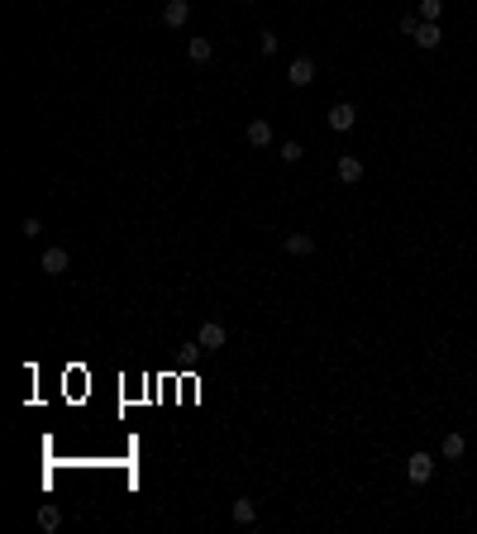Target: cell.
Masks as SVG:
<instances>
[{"label":"cell","mask_w":477,"mask_h":534,"mask_svg":"<svg viewBox=\"0 0 477 534\" xmlns=\"http://www.w3.org/2000/svg\"><path fill=\"white\" fill-rule=\"evenodd\" d=\"M325 120H330L334 134H349V129L358 125V105H353V100H339V105H330V115H325Z\"/></svg>","instance_id":"obj_1"},{"label":"cell","mask_w":477,"mask_h":534,"mask_svg":"<svg viewBox=\"0 0 477 534\" xmlns=\"http://www.w3.org/2000/svg\"><path fill=\"white\" fill-rule=\"evenodd\" d=\"M220 344H229V334H224L220 320H206L201 330H196V348H206V353H215Z\"/></svg>","instance_id":"obj_2"},{"label":"cell","mask_w":477,"mask_h":534,"mask_svg":"<svg viewBox=\"0 0 477 534\" xmlns=\"http://www.w3.org/2000/svg\"><path fill=\"white\" fill-rule=\"evenodd\" d=\"M406 477H411V487H425L429 477H434V458L429 454H411L406 458Z\"/></svg>","instance_id":"obj_3"},{"label":"cell","mask_w":477,"mask_h":534,"mask_svg":"<svg viewBox=\"0 0 477 534\" xmlns=\"http://www.w3.org/2000/svg\"><path fill=\"white\" fill-rule=\"evenodd\" d=\"M415 48H425V53H434V48L444 43V29L434 24V19H420V29H415V38H411Z\"/></svg>","instance_id":"obj_4"},{"label":"cell","mask_w":477,"mask_h":534,"mask_svg":"<svg viewBox=\"0 0 477 534\" xmlns=\"http://www.w3.org/2000/svg\"><path fill=\"white\" fill-rule=\"evenodd\" d=\"M286 81H291V86H310V81H315V58H291Z\"/></svg>","instance_id":"obj_5"},{"label":"cell","mask_w":477,"mask_h":534,"mask_svg":"<svg viewBox=\"0 0 477 534\" xmlns=\"http://www.w3.org/2000/svg\"><path fill=\"white\" fill-rule=\"evenodd\" d=\"M38 267H43L48 277H63L67 267H72V258H67V248H43V258H38Z\"/></svg>","instance_id":"obj_6"},{"label":"cell","mask_w":477,"mask_h":534,"mask_svg":"<svg viewBox=\"0 0 477 534\" xmlns=\"http://www.w3.org/2000/svg\"><path fill=\"white\" fill-rule=\"evenodd\" d=\"M187 19H191V0H167V5H162V24H167V29H182Z\"/></svg>","instance_id":"obj_7"},{"label":"cell","mask_w":477,"mask_h":534,"mask_svg":"<svg viewBox=\"0 0 477 534\" xmlns=\"http://www.w3.org/2000/svg\"><path fill=\"white\" fill-rule=\"evenodd\" d=\"M339 182H344V187H353V182H363V162H358L353 153H344V157H339Z\"/></svg>","instance_id":"obj_8"},{"label":"cell","mask_w":477,"mask_h":534,"mask_svg":"<svg viewBox=\"0 0 477 534\" xmlns=\"http://www.w3.org/2000/svg\"><path fill=\"white\" fill-rule=\"evenodd\" d=\"M286 253H291V258H305V253H315V239L305 234V229H296V234H286Z\"/></svg>","instance_id":"obj_9"},{"label":"cell","mask_w":477,"mask_h":534,"mask_svg":"<svg viewBox=\"0 0 477 534\" xmlns=\"http://www.w3.org/2000/svg\"><path fill=\"white\" fill-rule=\"evenodd\" d=\"M243 139L253 143V148H268V143H272V125H268V120H253V125L243 129Z\"/></svg>","instance_id":"obj_10"},{"label":"cell","mask_w":477,"mask_h":534,"mask_svg":"<svg viewBox=\"0 0 477 534\" xmlns=\"http://www.w3.org/2000/svg\"><path fill=\"white\" fill-rule=\"evenodd\" d=\"M439 454H444L449 463H458V458L468 454V439H463V434H444V444H439Z\"/></svg>","instance_id":"obj_11"},{"label":"cell","mask_w":477,"mask_h":534,"mask_svg":"<svg viewBox=\"0 0 477 534\" xmlns=\"http://www.w3.org/2000/svg\"><path fill=\"white\" fill-rule=\"evenodd\" d=\"M253 520H258V506L248 501V496H238L234 501V525H253Z\"/></svg>","instance_id":"obj_12"},{"label":"cell","mask_w":477,"mask_h":534,"mask_svg":"<svg viewBox=\"0 0 477 534\" xmlns=\"http://www.w3.org/2000/svg\"><path fill=\"white\" fill-rule=\"evenodd\" d=\"M187 53H191V63H210L215 43H210V38H191V43H187Z\"/></svg>","instance_id":"obj_13"},{"label":"cell","mask_w":477,"mask_h":534,"mask_svg":"<svg viewBox=\"0 0 477 534\" xmlns=\"http://www.w3.org/2000/svg\"><path fill=\"white\" fill-rule=\"evenodd\" d=\"M277 157H282L286 167H296V162H301V157H305V148H301V143H296V139H291V143H282V148H277Z\"/></svg>","instance_id":"obj_14"},{"label":"cell","mask_w":477,"mask_h":534,"mask_svg":"<svg viewBox=\"0 0 477 534\" xmlns=\"http://www.w3.org/2000/svg\"><path fill=\"white\" fill-rule=\"evenodd\" d=\"M415 15H420V19H434V24H439V15H444V0H420V5H415Z\"/></svg>","instance_id":"obj_15"},{"label":"cell","mask_w":477,"mask_h":534,"mask_svg":"<svg viewBox=\"0 0 477 534\" xmlns=\"http://www.w3.org/2000/svg\"><path fill=\"white\" fill-rule=\"evenodd\" d=\"M38 525H43V530H58V525H63V511H58V506H43V511H38Z\"/></svg>","instance_id":"obj_16"},{"label":"cell","mask_w":477,"mask_h":534,"mask_svg":"<svg viewBox=\"0 0 477 534\" xmlns=\"http://www.w3.org/2000/svg\"><path fill=\"white\" fill-rule=\"evenodd\" d=\"M258 53H277V33H272V29L258 33Z\"/></svg>","instance_id":"obj_17"},{"label":"cell","mask_w":477,"mask_h":534,"mask_svg":"<svg viewBox=\"0 0 477 534\" xmlns=\"http://www.w3.org/2000/svg\"><path fill=\"white\" fill-rule=\"evenodd\" d=\"M19 234H24V239H38V234H43V224L33 220V215H24V224H19Z\"/></svg>","instance_id":"obj_18"},{"label":"cell","mask_w":477,"mask_h":534,"mask_svg":"<svg viewBox=\"0 0 477 534\" xmlns=\"http://www.w3.org/2000/svg\"><path fill=\"white\" fill-rule=\"evenodd\" d=\"M415 29H420V15H415V10H411V15H401V33L415 38Z\"/></svg>","instance_id":"obj_19"}]
</instances>
